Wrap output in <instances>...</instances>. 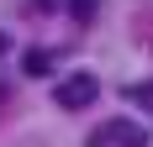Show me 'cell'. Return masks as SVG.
<instances>
[{
  "label": "cell",
  "instance_id": "277c9868",
  "mask_svg": "<svg viewBox=\"0 0 153 147\" xmlns=\"http://www.w3.org/2000/svg\"><path fill=\"white\" fill-rule=\"evenodd\" d=\"M127 100L143 105V110H153V79H143V84H127Z\"/></svg>",
  "mask_w": 153,
  "mask_h": 147
},
{
  "label": "cell",
  "instance_id": "5b68a950",
  "mask_svg": "<svg viewBox=\"0 0 153 147\" xmlns=\"http://www.w3.org/2000/svg\"><path fill=\"white\" fill-rule=\"evenodd\" d=\"M95 5H100V0H69V11H74V21H90V16H95Z\"/></svg>",
  "mask_w": 153,
  "mask_h": 147
},
{
  "label": "cell",
  "instance_id": "7a4b0ae2",
  "mask_svg": "<svg viewBox=\"0 0 153 147\" xmlns=\"http://www.w3.org/2000/svg\"><path fill=\"white\" fill-rule=\"evenodd\" d=\"M85 147H148V126H137V121H100L85 137Z\"/></svg>",
  "mask_w": 153,
  "mask_h": 147
},
{
  "label": "cell",
  "instance_id": "6da1fadb",
  "mask_svg": "<svg viewBox=\"0 0 153 147\" xmlns=\"http://www.w3.org/2000/svg\"><path fill=\"white\" fill-rule=\"evenodd\" d=\"M95 95H100V79L90 68H74L53 84V105L58 110H85V105H95Z\"/></svg>",
  "mask_w": 153,
  "mask_h": 147
},
{
  "label": "cell",
  "instance_id": "8992f818",
  "mask_svg": "<svg viewBox=\"0 0 153 147\" xmlns=\"http://www.w3.org/2000/svg\"><path fill=\"white\" fill-rule=\"evenodd\" d=\"M5 47H11V32H0V53H5Z\"/></svg>",
  "mask_w": 153,
  "mask_h": 147
},
{
  "label": "cell",
  "instance_id": "52a82bcc",
  "mask_svg": "<svg viewBox=\"0 0 153 147\" xmlns=\"http://www.w3.org/2000/svg\"><path fill=\"white\" fill-rule=\"evenodd\" d=\"M0 100H5V84H0Z\"/></svg>",
  "mask_w": 153,
  "mask_h": 147
},
{
  "label": "cell",
  "instance_id": "3957f363",
  "mask_svg": "<svg viewBox=\"0 0 153 147\" xmlns=\"http://www.w3.org/2000/svg\"><path fill=\"white\" fill-rule=\"evenodd\" d=\"M21 68H27L32 79H42V74H53V53H48V47H27V53H21Z\"/></svg>",
  "mask_w": 153,
  "mask_h": 147
}]
</instances>
